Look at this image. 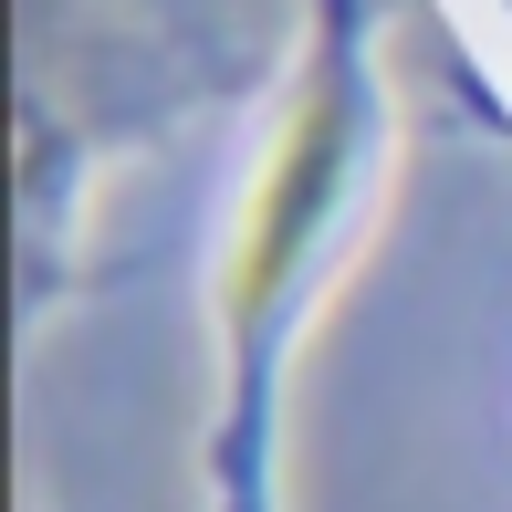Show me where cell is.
I'll return each mask as SVG.
<instances>
[{
    "label": "cell",
    "instance_id": "cell-1",
    "mask_svg": "<svg viewBox=\"0 0 512 512\" xmlns=\"http://www.w3.org/2000/svg\"><path fill=\"white\" fill-rule=\"evenodd\" d=\"M377 42H366V0H314L304 42H293V74L272 95L262 157L241 178L220 241V492L241 502L262 471V429H272V377H283V345L304 335V304L324 283V262L345 251L366 178H377Z\"/></svg>",
    "mask_w": 512,
    "mask_h": 512
}]
</instances>
